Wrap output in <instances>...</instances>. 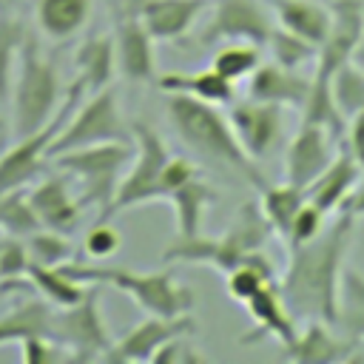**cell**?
<instances>
[{
	"label": "cell",
	"instance_id": "9",
	"mask_svg": "<svg viewBox=\"0 0 364 364\" xmlns=\"http://www.w3.org/2000/svg\"><path fill=\"white\" fill-rule=\"evenodd\" d=\"M276 28V17L267 0H213L210 17L196 34L202 48L222 43H253L264 48Z\"/></svg>",
	"mask_w": 364,
	"mask_h": 364
},
{
	"label": "cell",
	"instance_id": "44",
	"mask_svg": "<svg viewBox=\"0 0 364 364\" xmlns=\"http://www.w3.org/2000/svg\"><path fill=\"white\" fill-rule=\"evenodd\" d=\"M341 210H344V213H350V216H355V219H361V216H364V176L355 182V188H353V191H350V196L344 199Z\"/></svg>",
	"mask_w": 364,
	"mask_h": 364
},
{
	"label": "cell",
	"instance_id": "21",
	"mask_svg": "<svg viewBox=\"0 0 364 364\" xmlns=\"http://www.w3.org/2000/svg\"><path fill=\"white\" fill-rule=\"evenodd\" d=\"M208 9V0H142L134 11L145 23L154 40H182L191 34L202 11Z\"/></svg>",
	"mask_w": 364,
	"mask_h": 364
},
{
	"label": "cell",
	"instance_id": "24",
	"mask_svg": "<svg viewBox=\"0 0 364 364\" xmlns=\"http://www.w3.org/2000/svg\"><path fill=\"white\" fill-rule=\"evenodd\" d=\"M77 65V85L85 94L102 91L111 85L114 71H117V48H114V34H91L80 43L74 54Z\"/></svg>",
	"mask_w": 364,
	"mask_h": 364
},
{
	"label": "cell",
	"instance_id": "20",
	"mask_svg": "<svg viewBox=\"0 0 364 364\" xmlns=\"http://www.w3.org/2000/svg\"><path fill=\"white\" fill-rule=\"evenodd\" d=\"M353 336H336L330 330V321H318L310 318L307 327L296 336V341L290 347H284V358L296 361V364H333V361H350L353 350H355Z\"/></svg>",
	"mask_w": 364,
	"mask_h": 364
},
{
	"label": "cell",
	"instance_id": "13",
	"mask_svg": "<svg viewBox=\"0 0 364 364\" xmlns=\"http://www.w3.org/2000/svg\"><path fill=\"white\" fill-rule=\"evenodd\" d=\"M228 119L247 156L256 162H262L284 136V105L276 102L247 97L230 108Z\"/></svg>",
	"mask_w": 364,
	"mask_h": 364
},
{
	"label": "cell",
	"instance_id": "34",
	"mask_svg": "<svg viewBox=\"0 0 364 364\" xmlns=\"http://www.w3.org/2000/svg\"><path fill=\"white\" fill-rule=\"evenodd\" d=\"M26 34H28L26 26L17 17H0V105H9L17 57Z\"/></svg>",
	"mask_w": 364,
	"mask_h": 364
},
{
	"label": "cell",
	"instance_id": "4",
	"mask_svg": "<svg viewBox=\"0 0 364 364\" xmlns=\"http://www.w3.org/2000/svg\"><path fill=\"white\" fill-rule=\"evenodd\" d=\"M65 97H60V77L51 57L43 54L34 37L26 34L17 57V71L11 82V134L28 136L46 128L63 108Z\"/></svg>",
	"mask_w": 364,
	"mask_h": 364
},
{
	"label": "cell",
	"instance_id": "35",
	"mask_svg": "<svg viewBox=\"0 0 364 364\" xmlns=\"http://www.w3.org/2000/svg\"><path fill=\"white\" fill-rule=\"evenodd\" d=\"M26 247H28L31 262L43 267H63L77 259V250L68 242V233H57L48 228H40L31 236H26Z\"/></svg>",
	"mask_w": 364,
	"mask_h": 364
},
{
	"label": "cell",
	"instance_id": "29",
	"mask_svg": "<svg viewBox=\"0 0 364 364\" xmlns=\"http://www.w3.org/2000/svg\"><path fill=\"white\" fill-rule=\"evenodd\" d=\"M307 202V191L299 188V185H290V182H282V185H267L262 191V213L270 225V230H276L282 239H287L290 233V225L296 219V213L301 210V205Z\"/></svg>",
	"mask_w": 364,
	"mask_h": 364
},
{
	"label": "cell",
	"instance_id": "30",
	"mask_svg": "<svg viewBox=\"0 0 364 364\" xmlns=\"http://www.w3.org/2000/svg\"><path fill=\"white\" fill-rule=\"evenodd\" d=\"M51 304L46 299H31L20 301L11 313L0 316V347L3 344H20L31 333H48V318H51Z\"/></svg>",
	"mask_w": 364,
	"mask_h": 364
},
{
	"label": "cell",
	"instance_id": "37",
	"mask_svg": "<svg viewBox=\"0 0 364 364\" xmlns=\"http://www.w3.org/2000/svg\"><path fill=\"white\" fill-rule=\"evenodd\" d=\"M267 48H270V54H273L276 63H282V65H287V68H299V71H301L310 60L316 63V54H318V48H316L313 43H307V40H301V37H296V34L279 28V26L273 28Z\"/></svg>",
	"mask_w": 364,
	"mask_h": 364
},
{
	"label": "cell",
	"instance_id": "31",
	"mask_svg": "<svg viewBox=\"0 0 364 364\" xmlns=\"http://www.w3.org/2000/svg\"><path fill=\"white\" fill-rule=\"evenodd\" d=\"M338 327L353 338H364V273L355 267H344L341 276Z\"/></svg>",
	"mask_w": 364,
	"mask_h": 364
},
{
	"label": "cell",
	"instance_id": "3",
	"mask_svg": "<svg viewBox=\"0 0 364 364\" xmlns=\"http://www.w3.org/2000/svg\"><path fill=\"white\" fill-rule=\"evenodd\" d=\"M270 236V225L262 213L259 202H245L239 213L233 216L230 228L222 236H176L165 245L162 262H179V264H208L222 273H230L239 267L250 253L264 250V242Z\"/></svg>",
	"mask_w": 364,
	"mask_h": 364
},
{
	"label": "cell",
	"instance_id": "12",
	"mask_svg": "<svg viewBox=\"0 0 364 364\" xmlns=\"http://www.w3.org/2000/svg\"><path fill=\"white\" fill-rule=\"evenodd\" d=\"M330 31L324 43L318 46L316 63H313V80L330 82V77L353 63L355 48L364 34V0H330Z\"/></svg>",
	"mask_w": 364,
	"mask_h": 364
},
{
	"label": "cell",
	"instance_id": "16",
	"mask_svg": "<svg viewBox=\"0 0 364 364\" xmlns=\"http://www.w3.org/2000/svg\"><path fill=\"white\" fill-rule=\"evenodd\" d=\"M154 37L139 20L136 11H128L117 20L114 28V48H117V68L131 82H154L156 80V54Z\"/></svg>",
	"mask_w": 364,
	"mask_h": 364
},
{
	"label": "cell",
	"instance_id": "32",
	"mask_svg": "<svg viewBox=\"0 0 364 364\" xmlns=\"http://www.w3.org/2000/svg\"><path fill=\"white\" fill-rule=\"evenodd\" d=\"M327 85H330V97L344 119H353L355 114L364 111V68L355 60L341 65L330 77Z\"/></svg>",
	"mask_w": 364,
	"mask_h": 364
},
{
	"label": "cell",
	"instance_id": "45",
	"mask_svg": "<svg viewBox=\"0 0 364 364\" xmlns=\"http://www.w3.org/2000/svg\"><path fill=\"white\" fill-rule=\"evenodd\" d=\"M361 68H364V34H361V43H358V48H355V57H353Z\"/></svg>",
	"mask_w": 364,
	"mask_h": 364
},
{
	"label": "cell",
	"instance_id": "23",
	"mask_svg": "<svg viewBox=\"0 0 364 364\" xmlns=\"http://www.w3.org/2000/svg\"><path fill=\"white\" fill-rule=\"evenodd\" d=\"M267 3L279 28L313 43L316 48L324 43L333 20L330 3H321V0H267Z\"/></svg>",
	"mask_w": 364,
	"mask_h": 364
},
{
	"label": "cell",
	"instance_id": "10",
	"mask_svg": "<svg viewBox=\"0 0 364 364\" xmlns=\"http://www.w3.org/2000/svg\"><path fill=\"white\" fill-rule=\"evenodd\" d=\"M100 284H91L88 293L71 307H54L48 318V336L63 344L74 358H105L114 338L108 336L105 316L100 310Z\"/></svg>",
	"mask_w": 364,
	"mask_h": 364
},
{
	"label": "cell",
	"instance_id": "22",
	"mask_svg": "<svg viewBox=\"0 0 364 364\" xmlns=\"http://www.w3.org/2000/svg\"><path fill=\"white\" fill-rule=\"evenodd\" d=\"M361 165L355 162V156L341 145L333 156V162L324 168V173L307 188V199L313 205H318L324 213H338L344 199L350 196V191L355 188V182L361 179Z\"/></svg>",
	"mask_w": 364,
	"mask_h": 364
},
{
	"label": "cell",
	"instance_id": "40",
	"mask_svg": "<svg viewBox=\"0 0 364 364\" xmlns=\"http://www.w3.org/2000/svg\"><path fill=\"white\" fill-rule=\"evenodd\" d=\"M20 353L26 364H57V361H71L74 355L57 344L48 333H31L20 341Z\"/></svg>",
	"mask_w": 364,
	"mask_h": 364
},
{
	"label": "cell",
	"instance_id": "38",
	"mask_svg": "<svg viewBox=\"0 0 364 364\" xmlns=\"http://www.w3.org/2000/svg\"><path fill=\"white\" fill-rule=\"evenodd\" d=\"M28 264H31V256H28L26 239L3 236L0 239V290L9 293L11 284L23 282L28 276Z\"/></svg>",
	"mask_w": 364,
	"mask_h": 364
},
{
	"label": "cell",
	"instance_id": "6",
	"mask_svg": "<svg viewBox=\"0 0 364 364\" xmlns=\"http://www.w3.org/2000/svg\"><path fill=\"white\" fill-rule=\"evenodd\" d=\"M131 156H134V139H117V142L74 148V151L57 154L51 159H54L57 171L80 179L82 205H97L100 213H105V208L111 205V199L119 188L122 168Z\"/></svg>",
	"mask_w": 364,
	"mask_h": 364
},
{
	"label": "cell",
	"instance_id": "26",
	"mask_svg": "<svg viewBox=\"0 0 364 364\" xmlns=\"http://www.w3.org/2000/svg\"><path fill=\"white\" fill-rule=\"evenodd\" d=\"M156 85L165 94H185L202 102H213V105H228L233 102V82L225 80L213 65L202 68V71H171L156 77Z\"/></svg>",
	"mask_w": 364,
	"mask_h": 364
},
{
	"label": "cell",
	"instance_id": "41",
	"mask_svg": "<svg viewBox=\"0 0 364 364\" xmlns=\"http://www.w3.org/2000/svg\"><path fill=\"white\" fill-rule=\"evenodd\" d=\"M119 233L108 225V219H100L88 233H85V239H82V247H85V253L94 259V262H102V259H108V256H114L117 250H119Z\"/></svg>",
	"mask_w": 364,
	"mask_h": 364
},
{
	"label": "cell",
	"instance_id": "1",
	"mask_svg": "<svg viewBox=\"0 0 364 364\" xmlns=\"http://www.w3.org/2000/svg\"><path fill=\"white\" fill-rule=\"evenodd\" d=\"M355 239V216L338 210L327 228L299 245L287 247V267L279 279V290L296 318H318L338 324V296L344 262Z\"/></svg>",
	"mask_w": 364,
	"mask_h": 364
},
{
	"label": "cell",
	"instance_id": "14",
	"mask_svg": "<svg viewBox=\"0 0 364 364\" xmlns=\"http://www.w3.org/2000/svg\"><path fill=\"white\" fill-rule=\"evenodd\" d=\"M336 142L338 139L324 125H318L313 119H301L296 134L287 142V151H284V182L307 191L324 173V168L333 162Z\"/></svg>",
	"mask_w": 364,
	"mask_h": 364
},
{
	"label": "cell",
	"instance_id": "11",
	"mask_svg": "<svg viewBox=\"0 0 364 364\" xmlns=\"http://www.w3.org/2000/svg\"><path fill=\"white\" fill-rule=\"evenodd\" d=\"M82 97H85V91L74 82L71 91L65 94V102H63L60 114H57L46 128H40V131H34V134H28V136H17L14 145H9V148L0 151V199H3L6 193L20 191V188H26L28 182H34L37 171L43 168V159L48 156L51 139L57 136L60 125L65 122V117L77 108V102H80Z\"/></svg>",
	"mask_w": 364,
	"mask_h": 364
},
{
	"label": "cell",
	"instance_id": "8",
	"mask_svg": "<svg viewBox=\"0 0 364 364\" xmlns=\"http://www.w3.org/2000/svg\"><path fill=\"white\" fill-rule=\"evenodd\" d=\"M117 139H134L131 128L122 119V108L117 100V91L108 85L102 91L85 94V102L65 117L60 125L57 136L48 145V156L85 148V145H100V142H117Z\"/></svg>",
	"mask_w": 364,
	"mask_h": 364
},
{
	"label": "cell",
	"instance_id": "42",
	"mask_svg": "<svg viewBox=\"0 0 364 364\" xmlns=\"http://www.w3.org/2000/svg\"><path fill=\"white\" fill-rule=\"evenodd\" d=\"M191 336H193V333H185V336L171 338L168 344H162V347L154 353L151 361H159V364H168V361H171V364H193V361H205V355L193 347Z\"/></svg>",
	"mask_w": 364,
	"mask_h": 364
},
{
	"label": "cell",
	"instance_id": "33",
	"mask_svg": "<svg viewBox=\"0 0 364 364\" xmlns=\"http://www.w3.org/2000/svg\"><path fill=\"white\" fill-rule=\"evenodd\" d=\"M210 65L230 80L233 85L247 80L259 65H262V48L253 43H222L210 60Z\"/></svg>",
	"mask_w": 364,
	"mask_h": 364
},
{
	"label": "cell",
	"instance_id": "27",
	"mask_svg": "<svg viewBox=\"0 0 364 364\" xmlns=\"http://www.w3.org/2000/svg\"><path fill=\"white\" fill-rule=\"evenodd\" d=\"M213 199H216V191L199 173L176 185L168 193V202L173 205V213H176V236H185V239L196 236L202 228V216Z\"/></svg>",
	"mask_w": 364,
	"mask_h": 364
},
{
	"label": "cell",
	"instance_id": "2",
	"mask_svg": "<svg viewBox=\"0 0 364 364\" xmlns=\"http://www.w3.org/2000/svg\"><path fill=\"white\" fill-rule=\"evenodd\" d=\"M165 111H168V119H171L176 136L193 154H199L202 159H213L222 168H230L233 173L245 176L259 191L267 188V179H264L259 162L247 156V151L242 148V142L233 134L228 114H222L219 105L202 102V100H193L185 94H168Z\"/></svg>",
	"mask_w": 364,
	"mask_h": 364
},
{
	"label": "cell",
	"instance_id": "43",
	"mask_svg": "<svg viewBox=\"0 0 364 364\" xmlns=\"http://www.w3.org/2000/svg\"><path fill=\"white\" fill-rule=\"evenodd\" d=\"M353 156L355 162L364 168V111L355 114L353 119H347V134H344V142H341Z\"/></svg>",
	"mask_w": 364,
	"mask_h": 364
},
{
	"label": "cell",
	"instance_id": "18",
	"mask_svg": "<svg viewBox=\"0 0 364 364\" xmlns=\"http://www.w3.org/2000/svg\"><path fill=\"white\" fill-rule=\"evenodd\" d=\"M28 202L43 228L57 233H71L82 216V199L71 191L65 176H46L28 188Z\"/></svg>",
	"mask_w": 364,
	"mask_h": 364
},
{
	"label": "cell",
	"instance_id": "19",
	"mask_svg": "<svg viewBox=\"0 0 364 364\" xmlns=\"http://www.w3.org/2000/svg\"><path fill=\"white\" fill-rule=\"evenodd\" d=\"M245 307H247V313L253 318V330L242 336V344H253V341H259L264 336H276L282 350H284V347H290L296 341V336H299L296 316L290 313V307H287V301H284V296L279 290V282L264 284Z\"/></svg>",
	"mask_w": 364,
	"mask_h": 364
},
{
	"label": "cell",
	"instance_id": "5",
	"mask_svg": "<svg viewBox=\"0 0 364 364\" xmlns=\"http://www.w3.org/2000/svg\"><path fill=\"white\" fill-rule=\"evenodd\" d=\"M63 270L82 282V284H108L119 293H125L136 307L154 316H182L193 310V290L179 284L171 273L162 270H131V267H102V264H85V262H68Z\"/></svg>",
	"mask_w": 364,
	"mask_h": 364
},
{
	"label": "cell",
	"instance_id": "17",
	"mask_svg": "<svg viewBox=\"0 0 364 364\" xmlns=\"http://www.w3.org/2000/svg\"><path fill=\"white\" fill-rule=\"evenodd\" d=\"M310 88H313V74L307 77L304 71L287 68L276 60L262 63L247 77V97L276 102V105H284V108H299V111L307 102Z\"/></svg>",
	"mask_w": 364,
	"mask_h": 364
},
{
	"label": "cell",
	"instance_id": "39",
	"mask_svg": "<svg viewBox=\"0 0 364 364\" xmlns=\"http://www.w3.org/2000/svg\"><path fill=\"white\" fill-rule=\"evenodd\" d=\"M327 219H330V213H324L318 205H313V202L307 199V202L301 205V210L296 213V219H293V225H290V233H287L284 245H287V247H299V245L316 239V236L327 228Z\"/></svg>",
	"mask_w": 364,
	"mask_h": 364
},
{
	"label": "cell",
	"instance_id": "7",
	"mask_svg": "<svg viewBox=\"0 0 364 364\" xmlns=\"http://www.w3.org/2000/svg\"><path fill=\"white\" fill-rule=\"evenodd\" d=\"M131 136H134L131 168L122 173L119 188H117L111 205L105 208V213H100V219H111L122 210H131V208L159 199L162 173L173 154L168 151L165 139L145 122H131Z\"/></svg>",
	"mask_w": 364,
	"mask_h": 364
},
{
	"label": "cell",
	"instance_id": "36",
	"mask_svg": "<svg viewBox=\"0 0 364 364\" xmlns=\"http://www.w3.org/2000/svg\"><path fill=\"white\" fill-rule=\"evenodd\" d=\"M40 219L28 202V188H20V191H11L0 199V230L6 236H31L34 230H40Z\"/></svg>",
	"mask_w": 364,
	"mask_h": 364
},
{
	"label": "cell",
	"instance_id": "25",
	"mask_svg": "<svg viewBox=\"0 0 364 364\" xmlns=\"http://www.w3.org/2000/svg\"><path fill=\"white\" fill-rule=\"evenodd\" d=\"M91 11H94V0H37L34 23L48 40L63 43L85 28Z\"/></svg>",
	"mask_w": 364,
	"mask_h": 364
},
{
	"label": "cell",
	"instance_id": "28",
	"mask_svg": "<svg viewBox=\"0 0 364 364\" xmlns=\"http://www.w3.org/2000/svg\"><path fill=\"white\" fill-rule=\"evenodd\" d=\"M28 284L37 290V296H43L51 307H71L77 304L91 284H82L77 279H71L63 267H43V264H28Z\"/></svg>",
	"mask_w": 364,
	"mask_h": 364
},
{
	"label": "cell",
	"instance_id": "15",
	"mask_svg": "<svg viewBox=\"0 0 364 364\" xmlns=\"http://www.w3.org/2000/svg\"><path fill=\"white\" fill-rule=\"evenodd\" d=\"M185 333H196L191 313H182V316L148 313V318H142L136 327H131L122 338L111 344V350L105 353V361H151L162 344Z\"/></svg>",
	"mask_w": 364,
	"mask_h": 364
},
{
	"label": "cell",
	"instance_id": "46",
	"mask_svg": "<svg viewBox=\"0 0 364 364\" xmlns=\"http://www.w3.org/2000/svg\"><path fill=\"white\" fill-rule=\"evenodd\" d=\"M0 151H3V139H0Z\"/></svg>",
	"mask_w": 364,
	"mask_h": 364
}]
</instances>
